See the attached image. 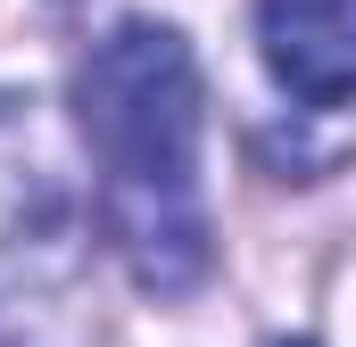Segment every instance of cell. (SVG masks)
Instances as JSON below:
<instances>
[{
	"label": "cell",
	"instance_id": "cell-3",
	"mask_svg": "<svg viewBox=\"0 0 356 347\" xmlns=\"http://www.w3.org/2000/svg\"><path fill=\"white\" fill-rule=\"evenodd\" d=\"M257 42L298 108H340L356 91V0H257Z\"/></svg>",
	"mask_w": 356,
	"mask_h": 347
},
{
	"label": "cell",
	"instance_id": "cell-4",
	"mask_svg": "<svg viewBox=\"0 0 356 347\" xmlns=\"http://www.w3.org/2000/svg\"><path fill=\"white\" fill-rule=\"evenodd\" d=\"M282 347H315V339H282Z\"/></svg>",
	"mask_w": 356,
	"mask_h": 347
},
{
	"label": "cell",
	"instance_id": "cell-1",
	"mask_svg": "<svg viewBox=\"0 0 356 347\" xmlns=\"http://www.w3.org/2000/svg\"><path fill=\"white\" fill-rule=\"evenodd\" d=\"M83 141L99 166V215L149 298L207 281V190H199V67L158 17L108 25L83 58Z\"/></svg>",
	"mask_w": 356,
	"mask_h": 347
},
{
	"label": "cell",
	"instance_id": "cell-2",
	"mask_svg": "<svg viewBox=\"0 0 356 347\" xmlns=\"http://www.w3.org/2000/svg\"><path fill=\"white\" fill-rule=\"evenodd\" d=\"M75 248V207L42 149L33 99H0V281H33Z\"/></svg>",
	"mask_w": 356,
	"mask_h": 347
}]
</instances>
